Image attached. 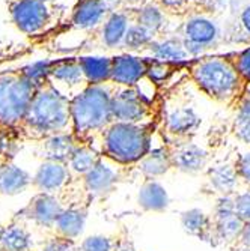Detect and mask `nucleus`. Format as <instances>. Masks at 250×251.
Segmentation results:
<instances>
[{
  "mask_svg": "<svg viewBox=\"0 0 250 251\" xmlns=\"http://www.w3.org/2000/svg\"><path fill=\"white\" fill-rule=\"evenodd\" d=\"M60 134H74L71 101L62 97L45 77L38 84L17 135L20 140L42 142Z\"/></svg>",
  "mask_w": 250,
  "mask_h": 251,
  "instance_id": "nucleus-1",
  "label": "nucleus"
},
{
  "mask_svg": "<svg viewBox=\"0 0 250 251\" xmlns=\"http://www.w3.org/2000/svg\"><path fill=\"white\" fill-rule=\"evenodd\" d=\"M116 86L113 81L90 84L71 101L74 135L77 140L92 145L94 148L101 140L107 126L113 124L111 100Z\"/></svg>",
  "mask_w": 250,
  "mask_h": 251,
  "instance_id": "nucleus-2",
  "label": "nucleus"
},
{
  "mask_svg": "<svg viewBox=\"0 0 250 251\" xmlns=\"http://www.w3.org/2000/svg\"><path fill=\"white\" fill-rule=\"evenodd\" d=\"M192 81L202 94L220 104H237L247 90L229 56H213L192 60L187 65Z\"/></svg>",
  "mask_w": 250,
  "mask_h": 251,
  "instance_id": "nucleus-3",
  "label": "nucleus"
},
{
  "mask_svg": "<svg viewBox=\"0 0 250 251\" xmlns=\"http://www.w3.org/2000/svg\"><path fill=\"white\" fill-rule=\"evenodd\" d=\"M155 129L157 124L138 125L113 122L101 137L100 152L121 164L134 166L151 151V140Z\"/></svg>",
  "mask_w": 250,
  "mask_h": 251,
  "instance_id": "nucleus-4",
  "label": "nucleus"
},
{
  "mask_svg": "<svg viewBox=\"0 0 250 251\" xmlns=\"http://www.w3.org/2000/svg\"><path fill=\"white\" fill-rule=\"evenodd\" d=\"M38 84L39 81L32 77L29 66L0 73V125L15 135Z\"/></svg>",
  "mask_w": 250,
  "mask_h": 251,
  "instance_id": "nucleus-5",
  "label": "nucleus"
},
{
  "mask_svg": "<svg viewBox=\"0 0 250 251\" xmlns=\"http://www.w3.org/2000/svg\"><path fill=\"white\" fill-rule=\"evenodd\" d=\"M8 11L17 29L28 36L49 33L63 15V8L49 0H9Z\"/></svg>",
  "mask_w": 250,
  "mask_h": 251,
  "instance_id": "nucleus-6",
  "label": "nucleus"
},
{
  "mask_svg": "<svg viewBox=\"0 0 250 251\" xmlns=\"http://www.w3.org/2000/svg\"><path fill=\"white\" fill-rule=\"evenodd\" d=\"M113 122L152 125L160 121V107L136 86H116L111 100Z\"/></svg>",
  "mask_w": 250,
  "mask_h": 251,
  "instance_id": "nucleus-7",
  "label": "nucleus"
},
{
  "mask_svg": "<svg viewBox=\"0 0 250 251\" xmlns=\"http://www.w3.org/2000/svg\"><path fill=\"white\" fill-rule=\"evenodd\" d=\"M47 80L66 100L73 101L90 86L79 57L50 60Z\"/></svg>",
  "mask_w": 250,
  "mask_h": 251,
  "instance_id": "nucleus-8",
  "label": "nucleus"
},
{
  "mask_svg": "<svg viewBox=\"0 0 250 251\" xmlns=\"http://www.w3.org/2000/svg\"><path fill=\"white\" fill-rule=\"evenodd\" d=\"M181 39L190 57H197L216 47L220 39V29L208 17L192 15L181 27Z\"/></svg>",
  "mask_w": 250,
  "mask_h": 251,
  "instance_id": "nucleus-9",
  "label": "nucleus"
},
{
  "mask_svg": "<svg viewBox=\"0 0 250 251\" xmlns=\"http://www.w3.org/2000/svg\"><path fill=\"white\" fill-rule=\"evenodd\" d=\"M246 223L237 215L234 196L220 197L211 214V242L210 245H232L243 232Z\"/></svg>",
  "mask_w": 250,
  "mask_h": 251,
  "instance_id": "nucleus-10",
  "label": "nucleus"
},
{
  "mask_svg": "<svg viewBox=\"0 0 250 251\" xmlns=\"http://www.w3.org/2000/svg\"><path fill=\"white\" fill-rule=\"evenodd\" d=\"M128 167L106 155H101L98 164L90 170L84 177L83 184L90 197H103L110 194L122 182L128 173Z\"/></svg>",
  "mask_w": 250,
  "mask_h": 251,
  "instance_id": "nucleus-11",
  "label": "nucleus"
},
{
  "mask_svg": "<svg viewBox=\"0 0 250 251\" xmlns=\"http://www.w3.org/2000/svg\"><path fill=\"white\" fill-rule=\"evenodd\" d=\"M62 211V203L55 194L39 193L32 197L30 201L20 212H17L12 220L20 223L23 220H28L42 229H53Z\"/></svg>",
  "mask_w": 250,
  "mask_h": 251,
  "instance_id": "nucleus-12",
  "label": "nucleus"
},
{
  "mask_svg": "<svg viewBox=\"0 0 250 251\" xmlns=\"http://www.w3.org/2000/svg\"><path fill=\"white\" fill-rule=\"evenodd\" d=\"M172 169L184 173H196L207 166L208 153L192 139H167L165 143Z\"/></svg>",
  "mask_w": 250,
  "mask_h": 251,
  "instance_id": "nucleus-13",
  "label": "nucleus"
},
{
  "mask_svg": "<svg viewBox=\"0 0 250 251\" xmlns=\"http://www.w3.org/2000/svg\"><path fill=\"white\" fill-rule=\"evenodd\" d=\"M133 23L131 9H111L103 25L94 30V42L104 49H122L124 38Z\"/></svg>",
  "mask_w": 250,
  "mask_h": 251,
  "instance_id": "nucleus-14",
  "label": "nucleus"
},
{
  "mask_svg": "<svg viewBox=\"0 0 250 251\" xmlns=\"http://www.w3.org/2000/svg\"><path fill=\"white\" fill-rule=\"evenodd\" d=\"M109 0H79L70 18V27L76 30H95L110 14Z\"/></svg>",
  "mask_w": 250,
  "mask_h": 251,
  "instance_id": "nucleus-15",
  "label": "nucleus"
},
{
  "mask_svg": "<svg viewBox=\"0 0 250 251\" xmlns=\"http://www.w3.org/2000/svg\"><path fill=\"white\" fill-rule=\"evenodd\" d=\"M111 78L110 81L121 86H136L146 77L149 59L133 54H121L111 57Z\"/></svg>",
  "mask_w": 250,
  "mask_h": 251,
  "instance_id": "nucleus-16",
  "label": "nucleus"
},
{
  "mask_svg": "<svg viewBox=\"0 0 250 251\" xmlns=\"http://www.w3.org/2000/svg\"><path fill=\"white\" fill-rule=\"evenodd\" d=\"M200 126V118L190 107H175L163 115V128L169 139H192Z\"/></svg>",
  "mask_w": 250,
  "mask_h": 251,
  "instance_id": "nucleus-17",
  "label": "nucleus"
},
{
  "mask_svg": "<svg viewBox=\"0 0 250 251\" xmlns=\"http://www.w3.org/2000/svg\"><path fill=\"white\" fill-rule=\"evenodd\" d=\"M71 180V173L68 164L57 161H42L39 166L32 184L45 194H56L60 193L68 182Z\"/></svg>",
  "mask_w": 250,
  "mask_h": 251,
  "instance_id": "nucleus-18",
  "label": "nucleus"
},
{
  "mask_svg": "<svg viewBox=\"0 0 250 251\" xmlns=\"http://www.w3.org/2000/svg\"><path fill=\"white\" fill-rule=\"evenodd\" d=\"M80 140L74 134H60L38 142L36 155L41 156L44 161H57L68 164L71 155L79 146Z\"/></svg>",
  "mask_w": 250,
  "mask_h": 251,
  "instance_id": "nucleus-19",
  "label": "nucleus"
},
{
  "mask_svg": "<svg viewBox=\"0 0 250 251\" xmlns=\"http://www.w3.org/2000/svg\"><path fill=\"white\" fill-rule=\"evenodd\" d=\"M30 176L17 167L11 156H0V194L17 196L30 185Z\"/></svg>",
  "mask_w": 250,
  "mask_h": 251,
  "instance_id": "nucleus-20",
  "label": "nucleus"
},
{
  "mask_svg": "<svg viewBox=\"0 0 250 251\" xmlns=\"http://www.w3.org/2000/svg\"><path fill=\"white\" fill-rule=\"evenodd\" d=\"M146 50L151 51L154 59L162 60V62L183 63L186 59L190 57L181 36L162 38V39L157 38L149 44V47Z\"/></svg>",
  "mask_w": 250,
  "mask_h": 251,
  "instance_id": "nucleus-21",
  "label": "nucleus"
},
{
  "mask_svg": "<svg viewBox=\"0 0 250 251\" xmlns=\"http://www.w3.org/2000/svg\"><path fill=\"white\" fill-rule=\"evenodd\" d=\"M138 203L146 212H165L169 206V196L155 179L145 177L138 194Z\"/></svg>",
  "mask_w": 250,
  "mask_h": 251,
  "instance_id": "nucleus-22",
  "label": "nucleus"
},
{
  "mask_svg": "<svg viewBox=\"0 0 250 251\" xmlns=\"http://www.w3.org/2000/svg\"><path fill=\"white\" fill-rule=\"evenodd\" d=\"M101 155L103 153L92 145L80 142L74 153L71 155L70 161H68V169H70L71 179H83L98 164Z\"/></svg>",
  "mask_w": 250,
  "mask_h": 251,
  "instance_id": "nucleus-23",
  "label": "nucleus"
},
{
  "mask_svg": "<svg viewBox=\"0 0 250 251\" xmlns=\"http://www.w3.org/2000/svg\"><path fill=\"white\" fill-rule=\"evenodd\" d=\"M207 180L213 191H216L222 197H226V196H234L240 177L237 175L235 166L226 163L211 167L207 172Z\"/></svg>",
  "mask_w": 250,
  "mask_h": 251,
  "instance_id": "nucleus-24",
  "label": "nucleus"
},
{
  "mask_svg": "<svg viewBox=\"0 0 250 251\" xmlns=\"http://www.w3.org/2000/svg\"><path fill=\"white\" fill-rule=\"evenodd\" d=\"M0 248L2 251H30L32 238L28 229L20 221H11L2 227L0 233Z\"/></svg>",
  "mask_w": 250,
  "mask_h": 251,
  "instance_id": "nucleus-25",
  "label": "nucleus"
},
{
  "mask_svg": "<svg viewBox=\"0 0 250 251\" xmlns=\"http://www.w3.org/2000/svg\"><path fill=\"white\" fill-rule=\"evenodd\" d=\"M134 166L142 172V175L145 177H149V179L160 177L172 169V163H170L166 146L151 149Z\"/></svg>",
  "mask_w": 250,
  "mask_h": 251,
  "instance_id": "nucleus-26",
  "label": "nucleus"
},
{
  "mask_svg": "<svg viewBox=\"0 0 250 251\" xmlns=\"http://www.w3.org/2000/svg\"><path fill=\"white\" fill-rule=\"evenodd\" d=\"M181 224L189 235L203 242H211V215L200 209H190L181 214Z\"/></svg>",
  "mask_w": 250,
  "mask_h": 251,
  "instance_id": "nucleus-27",
  "label": "nucleus"
},
{
  "mask_svg": "<svg viewBox=\"0 0 250 251\" xmlns=\"http://www.w3.org/2000/svg\"><path fill=\"white\" fill-rule=\"evenodd\" d=\"M83 66V71L90 84L107 83L111 78V57H97V56H79Z\"/></svg>",
  "mask_w": 250,
  "mask_h": 251,
  "instance_id": "nucleus-28",
  "label": "nucleus"
},
{
  "mask_svg": "<svg viewBox=\"0 0 250 251\" xmlns=\"http://www.w3.org/2000/svg\"><path fill=\"white\" fill-rule=\"evenodd\" d=\"M133 11V21L149 29L155 35H160L166 26V12L157 5H143Z\"/></svg>",
  "mask_w": 250,
  "mask_h": 251,
  "instance_id": "nucleus-29",
  "label": "nucleus"
},
{
  "mask_svg": "<svg viewBox=\"0 0 250 251\" xmlns=\"http://www.w3.org/2000/svg\"><path fill=\"white\" fill-rule=\"evenodd\" d=\"M234 134L238 140L250 146V92L246 90L244 95L237 101V115L234 119Z\"/></svg>",
  "mask_w": 250,
  "mask_h": 251,
  "instance_id": "nucleus-30",
  "label": "nucleus"
},
{
  "mask_svg": "<svg viewBox=\"0 0 250 251\" xmlns=\"http://www.w3.org/2000/svg\"><path fill=\"white\" fill-rule=\"evenodd\" d=\"M158 35H155L154 32H151L149 29L138 25V23H131V26L124 38L122 42V49H128V50H140V49H148L149 44L157 39Z\"/></svg>",
  "mask_w": 250,
  "mask_h": 251,
  "instance_id": "nucleus-31",
  "label": "nucleus"
},
{
  "mask_svg": "<svg viewBox=\"0 0 250 251\" xmlns=\"http://www.w3.org/2000/svg\"><path fill=\"white\" fill-rule=\"evenodd\" d=\"M121 235L118 236H89L82 242V251H118Z\"/></svg>",
  "mask_w": 250,
  "mask_h": 251,
  "instance_id": "nucleus-32",
  "label": "nucleus"
},
{
  "mask_svg": "<svg viewBox=\"0 0 250 251\" xmlns=\"http://www.w3.org/2000/svg\"><path fill=\"white\" fill-rule=\"evenodd\" d=\"M179 65H181V63L162 62V60H157V59L151 57V59H149V63H148V73H146V77L158 86L162 81L167 80V78L173 74V71H176V68H178Z\"/></svg>",
  "mask_w": 250,
  "mask_h": 251,
  "instance_id": "nucleus-33",
  "label": "nucleus"
},
{
  "mask_svg": "<svg viewBox=\"0 0 250 251\" xmlns=\"http://www.w3.org/2000/svg\"><path fill=\"white\" fill-rule=\"evenodd\" d=\"M228 56L232 60V63L237 68V71L240 73V75L243 77V80L249 86L250 84V49H246V50H243L240 53H232V54H228Z\"/></svg>",
  "mask_w": 250,
  "mask_h": 251,
  "instance_id": "nucleus-34",
  "label": "nucleus"
},
{
  "mask_svg": "<svg viewBox=\"0 0 250 251\" xmlns=\"http://www.w3.org/2000/svg\"><path fill=\"white\" fill-rule=\"evenodd\" d=\"M74 248H76V244L73 239H66V238L53 235L52 238L45 241L41 251H74Z\"/></svg>",
  "mask_w": 250,
  "mask_h": 251,
  "instance_id": "nucleus-35",
  "label": "nucleus"
},
{
  "mask_svg": "<svg viewBox=\"0 0 250 251\" xmlns=\"http://www.w3.org/2000/svg\"><path fill=\"white\" fill-rule=\"evenodd\" d=\"M18 137L8 131L0 125V156H9L12 155V151L15 148V143H18Z\"/></svg>",
  "mask_w": 250,
  "mask_h": 251,
  "instance_id": "nucleus-36",
  "label": "nucleus"
},
{
  "mask_svg": "<svg viewBox=\"0 0 250 251\" xmlns=\"http://www.w3.org/2000/svg\"><path fill=\"white\" fill-rule=\"evenodd\" d=\"M234 208L244 223H250V191L234 196Z\"/></svg>",
  "mask_w": 250,
  "mask_h": 251,
  "instance_id": "nucleus-37",
  "label": "nucleus"
},
{
  "mask_svg": "<svg viewBox=\"0 0 250 251\" xmlns=\"http://www.w3.org/2000/svg\"><path fill=\"white\" fill-rule=\"evenodd\" d=\"M235 170L237 175L240 177V180H243L244 184L250 185V152L249 153H243L235 159Z\"/></svg>",
  "mask_w": 250,
  "mask_h": 251,
  "instance_id": "nucleus-38",
  "label": "nucleus"
},
{
  "mask_svg": "<svg viewBox=\"0 0 250 251\" xmlns=\"http://www.w3.org/2000/svg\"><path fill=\"white\" fill-rule=\"evenodd\" d=\"M238 30L243 33V41L250 42V3L246 5L238 15Z\"/></svg>",
  "mask_w": 250,
  "mask_h": 251,
  "instance_id": "nucleus-39",
  "label": "nucleus"
},
{
  "mask_svg": "<svg viewBox=\"0 0 250 251\" xmlns=\"http://www.w3.org/2000/svg\"><path fill=\"white\" fill-rule=\"evenodd\" d=\"M160 5L165 12L184 14L186 9L190 8V0H160Z\"/></svg>",
  "mask_w": 250,
  "mask_h": 251,
  "instance_id": "nucleus-40",
  "label": "nucleus"
},
{
  "mask_svg": "<svg viewBox=\"0 0 250 251\" xmlns=\"http://www.w3.org/2000/svg\"><path fill=\"white\" fill-rule=\"evenodd\" d=\"M232 248L241 250V251H250V223H246L243 232L232 244Z\"/></svg>",
  "mask_w": 250,
  "mask_h": 251,
  "instance_id": "nucleus-41",
  "label": "nucleus"
},
{
  "mask_svg": "<svg viewBox=\"0 0 250 251\" xmlns=\"http://www.w3.org/2000/svg\"><path fill=\"white\" fill-rule=\"evenodd\" d=\"M118 251H138V250L134 248L133 241L128 238V235H127L125 232H122V233H121V244H119Z\"/></svg>",
  "mask_w": 250,
  "mask_h": 251,
  "instance_id": "nucleus-42",
  "label": "nucleus"
},
{
  "mask_svg": "<svg viewBox=\"0 0 250 251\" xmlns=\"http://www.w3.org/2000/svg\"><path fill=\"white\" fill-rule=\"evenodd\" d=\"M2 227H3V226H2V224H0V233H2Z\"/></svg>",
  "mask_w": 250,
  "mask_h": 251,
  "instance_id": "nucleus-43",
  "label": "nucleus"
},
{
  "mask_svg": "<svg viewBox=\"0 0 250 251\" xmlns=\"http://www.w3.org/2000/svg\"><path fill=\"white\" fill-rule=\"evenodd\" d=\"M49 2H56V0H49Z\"/></svg>",
  "mask_w": 250,
  "mask_h": 251,
  "instance_id": "nucleus-44",
  "label": "nucleus"
},
{
  "mask_svg": "<svg viewBox=\"0 0 250 251\" xmlns=\"http://www.w3.org/2000/svg\"><path fill=\"white\" fill-rule=\"evenodd\" d=\"M0 251H2V248H0Z\"/></svg>",
  "mask_w": 250,
  "mask_h": 251,
  "instance_id": "nucleus-45",
  "label": "nucleus"
},
{
  "mask_svg": "<svg viewBox=\"0 0 250 251\" xmlns=\"http://www.w3.org/2000/svg\"><path fill=\"white\" fill-rule=\"evenodd\" d=\"M109 2H111V0H109Z\"/></svg>",
  "mask_w": 250,
  "mask_h": 251,
  "instance_id": "nucleus-46",
  "label": "nucleus"
}]
</instances>
